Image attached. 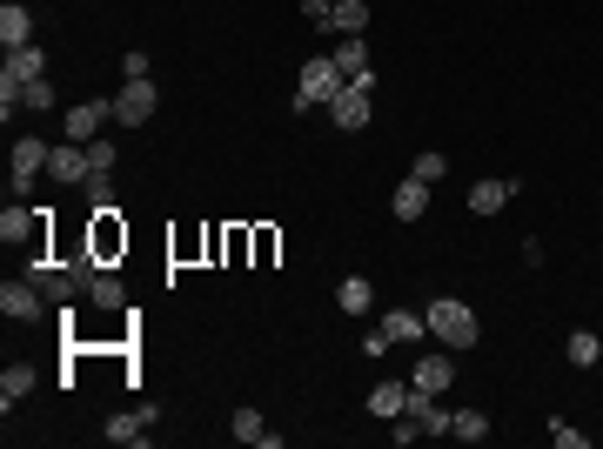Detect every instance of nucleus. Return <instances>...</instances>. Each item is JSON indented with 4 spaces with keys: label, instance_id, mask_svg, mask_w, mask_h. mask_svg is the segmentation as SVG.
Instances as JSON below:
<instances>
[{
    "label": "nucleus",
    "instance_id": "f257e3e1",
    "mask_svg": "<svg viewBox=\"0 0 603 449\" xmlns=\"http://www.w3.org/2000/svg\"><path fill=\"white\" fill-rule=\"evenodd\" d=\"M423 322H429V336L443 342V349H469V342L483 336V329H476V309L456 302V295H436V302L423 309Z\"/></svg>",
    "mask_w": 603,
    "mask_h": 449
},
{
    "label": "nucleus",
    "instance_id": "f03ea898",
    "mask_svg": "<svg viewBox=\"0 0 603 449\" xmlns=\"http://www.w3.org/2000/svg\"><path fill=\"white\" fill-rule=\"evenodd\" d=\"M342 88H349V74L335 68V54H309V61H302V81H295V114L302 108H329Z\"/></svg>",
    "mask_w": 603,
    "mask_h": 449
},
{
    "label": "nucleus",
    "instance_id": "7ed1b4c3",
    "mask_svg": "<svg viewBox=\"0 0 603 449\" xmlns=\"http://www.w3.org/2000/svg\"><path fill=\"white\" fill-rule=\"evenodd\" d=\"M47 155H54V148H47L41 135H21V141H14V155H7V202H21L27 188H34V175L47 168Z\"/></svg>",
    "mask_w": 603,
    "mask_h": 449
},
{
    "label": "nucleus",
    "instance_id": "20e7f679",
    "mask_svg": "<svg viewBox=\"0 0 603 449\" xmlns=\"http://www.w3.org/2000/svg\"><path fill=\"white\" fill-rule=\"evenodd\" d=\"M369 101H376V81H349V88L335 94L329 101V114H335V128H342V135H362V128H369Z\"/></svg>",
    "mask_w": 603,
    "mask_h": 449
},
{
    "label": "nucleus",
    "instance_id": "39448f33",
    "mask_svg": "<svg viewBox=\"0 0 603 449\" xmlns=\"http://www.w3.org/2000/svg\"><path fill=\"white\" fill-rule=\"evenodd\" d=\"M47 175L61 181V188H88L94 161H88V141H61L54 155H47Z\"/></svg>",
    "mask_w": 603,
    "mask_h": 449
},
{
    "label": "nucleus",
    "instance_id": "423d86ee",
    "mask_svg": "<svg viewBox=\"0 0 603 449\" xmlns=\"http://www.w3.org/2000/svg\"><path fill=\"white\" fill-rule=\"evenodd\" d=\"M155 81H121V101H114V121H121V128H141V121H148V114H155Z\"/></svg>",
    "mask_w": 603,
    "mask_h": 449
},
{
    "label": "nucleus",
    "instance_id": "0eeeda50",
    "mask_svg": "<svg viewBox=\"0 0 603 449\" xmlns=\"http://www.w3.org/2000/svg\"><path fill=\"white\" fill-rule=\"evenodd\" d=\"M402 416H409V423L423 429V436H443V429L456 423V409H443L436 396H423V389H409V409H402Z\"/></svg>",
    "mask_w": 603,
    "mask_h": 449
},
{
    "label": "nucleus",
    "instance_id": "6e6552de",
    "mask_svg": "<svg viewBox=\"0 0 603 449\" xmlns=\"http://www.w3.org/2000/svg\"><path fill=\"white\" fill-rule=\"evenodd\" d=\"M41 309H47V295L34 289V282H7V289H0V315H7V322H34Z\"/></svg>",
    "mask_w": 603,
    "mask_h": 449
},
{
    "label": "nucleus",
    "instance_id": "1a4fd4ad",
    "mask_svg": "<svg viewBox=\"0 0 603 449\" xmlns=\"http://www.w3.org/2000/svg\"><path fill=\"white\" fill-rule=\"evenodd\" d=\"M101 121H114V101H81V108H67V141H94Z\"/></svg>",
    "mask_w": 603,
    "mask_h": 449
},
{
    "label": "nucleus",
    "instance_id": "9d476101",
    "mask_svg": "<svg viewBox=\"0 0 603 449\" xmlns=\"http://www.w3.org/2000/svg\"><path fill=\"white\" fill-rule=\"evenodd\" d=\"M449 382H456V362H449V349H443V356H423V362H416L409 389H423V396H443Z\"/></svg>",
    "mask_w": 603,
    "mask_h": 449
},
{
    "label": "nucleus",
    "instance_id": "9b49d317",
    "mask_svg": "<svg viewBox=\"0 0 603 449\" xmlns=\"http://www.w3.org/2000/svg\"><path fill=\"white\" fill-rule=\"evenodd\" d=\"M335 309L342 315H369L376 309V282H369V275H342V282H335Z\"/></svg>",
    "mask_w": 603,
    "mask_h": 449
},
{
    "label": "nucleus",
    "instance_id": "f8f14e48",
    "mask_svg": "<svg viewBox=\"0 0 603 449\" xmlns=\"http://www.w3.org/2000/svg\"><path fill=\"white\" fill-rule=\"evenodd\" d=\"M155 416H161L155 403H141V409H128V416H114L101 436H108V443H148V423H155Z\"/></svg>",
    "mask_w": 603,
    "mask_h": 449
},
{
    "label": "nucleus",
    "instance_id": "ddd939ff",
    "mask_svg": "<svg viewBox=\"0 0 603 449\" xmlns=\"http://www.w3.org/2000/svg\"><path fill=\"white\" fill-rule=\"evenodd\" d=\"M389 208H396V222H423L429 215V181H396V195H389Z\"/></svg>",
    "mask_w": 603,
    "mask_h": 449
},
{
    "label": "nucleus",
    "instance_id": "4468645a",
    "mask_svg": "<svg viewBox=\"0 0 603 449\" xmlns=\"http://www.w3.org/2000/svg\"><path fill=\"white\" fill-rule=\"evenodd\" d=\"M335 68L349 74V81H376V74H369V41H362V34H342V41H335Z\"/></svg>",
    "mask_w": 603,
    "mask_h": 449
},
{
    "label": "nucleus",
    "instance_id": "2eb2a0df",
    "mask_svg": "<svg viewBox=\"0 0 603 449\" xmlns=\"http://www.w3.org/2000/svg\"><path fill=\"white\" fill-rule=\"evenodd\" d=\"M516 202V181H476L469 188V215H496V208Z\"/></svg>",
    "mask_w": 603,
    "mask_h": 449
},
{
    "label": "nucleus",
    "instance_id": "dca6fc26",
    "mask_svg": "<svg viewBox=\"0 0 603 449\" xmlns=\"http://www.w3.org/2000/svg\"><path fill=\"white\" fill-rule=\"evenodd\" d=\"M34 41V14H27L21 0H7L0 7V47H27Z\"/></svg>",
    "mask_w": 603,
    "mask_h": 449
},
{
    "label": "nucleus",
    "instance_id": "f3484780",
    "mask_svg": "<svg viewBox=\"0 0 603 449\" xmlns=\"http://www.w3.org/2000/svg\"><path fill=\"white\" fill-rule=\"evenodd\" d=\"M402 409H409V382H376V389H369V416L396 423Z\"/></svg>",
    "mask_w": 603,
    "mask_h": 449
},
{
    "label": "nucleus",
    "instance_id": "a211bd4d",
    "mask_svg": "<svg viewBox=\"0 0 603 449\" xmlns=\"http://www.w3.org/2000/svg\"><path fill=\"white\" fill-rule=\"evenodd\" d=\"M0 74H14V81H47V54L34 41H27V47H7V68H0Z\"/></svg>",
    "mask_w": 603,
    "mask_h": 449
},
{
    "label": "nucleus",
    "instance_id": "6ab92c4d",
    "mask_svg": "<svg viewBox=\"0 0 603 449\" xmlns=\"http://www.w3.org/2000/svg\"><path fill=\"white\" fill-rule=\"evenodd\" d=\"M27 389H34V369H27V362H7V369H0V409L14 416V403H21Z\"/></svg>",
    "mask_w": 603,
    "mask_h": 449
},
{
    "label": "nucleus",
    "instance_id": "aec40b11",
    "mask_svg": "<svg viewBox=\"0 0 603 449\" xmlns=\"http://www.w3.org/2000/svg\"><path fill=\"white\" fill-rule=\"evenodd\" d=\"M121 215V208H114ZM114 215H94V262H108L114 248H128V228L114 222Z\"/></svg>",
    "mask_w": 603,
    "mask_h": 449
},
{
    "label": "nucleus",
    "instance_id": "412c9836",
    "mask_svg": "<svg viewBox=\"0 0 603 449\" xmlns=\"http://www.w3.org/2000/svg\"><path fill=\"white\" fill-rule=\"evenodd\" d=\"M34 215H41V208H21V202H7V215H0V242H27V235H34Z\"/></svg>",
    "mask_w": 603,
    "mask_h": 449
},
{
    "label": "nucleus",
    "instance_id": "4be33fe9",
    "mask_svg": "<svg viewBox=\"0 0 603 449\" xmlns=\"http://www.w3.org/2000/svg\"><path fill=\"white\" fill-rule=\"evenodd\" d=\"M362 27H369V0H335L329 34H362Z\"/></svg>",
    "mask_w": 603,
    "mask_h": 449
},
{
    "label": "nucleus",
    "instance_id": "5701e85b",
    "mask_svg": "<svg viewBox=\"0 0 603 449\" xmlns=\"http://www.w3.org/2000/svg\"><path fill=\"white\" fill-rule=\"evenodd\" d=\"M382 329H389V342H423L429 336V322L416 309H389V322H382Z\"/></svg>",
    "mask_w": 603,
    "mask_h": 449
},
{
    "label": "nucleus",
    "instance_id": "b1692460",
    "mask_svg": "<svg viewBox=\"0 0 603 449\" xmlns=\"http://www.w3.org/2000/svg\"><path fill=\"white\" fill-rule=\"evenodd\" d=\"M449 436H456V443H483V436H490V416H483V409H456Z\"/></svg>",
    "mask_w": 603,
    "mask_h": 449
},
{
    "label": "nucleus",
    "instance_id": "393cba45",
    "mask_svg": "<svg viewBox=\"0 0 603 449\" xmlns=\"http://www.w3.org/2000/svg\"><path fill=\"white\" fill-rule=\"evenodd\" d=\"M563 356L577 362V369H597V356H603V342H597V336H590V329H577V336L563 342Z\"/></svg>",
    "mask_w": 603,
    "mask_h": 449
},
{
    "label": "nucleus",
    "instance_id": "a878e982",
    "mask_svg": "<svg viewBox=\"0 0 603 449\" xmlns=\"http://www.w3.org/2000/svg\"><path fill=\"white\" fill-rule=\"evenodd\" d=\"M228 436H242V443H262V436H268L262 409H235V416H228Z\"/></svg>",
    "mask_w": 603,
    "mask_h": 449
},
{
    "label": "nucleus",
    "instance_id": "bb28decb",
    "mask_svg": "<svg viewBox=\"0 0 603 449\" xmlns=\"http://www.w3.org/2000/svg\"><path fill=\"white\" fill-rule=\"evenodd\" d=\"M88 208L94 215H114V175H101V168L88 175Z\"/></svg>",
    "mask_w": 603,
    "mask_h": 449
},
{
    "label": "nucleus",
    "instance_id": "cd10ccee",
    "mask_svg": "<svg viewBox=\"0 0 603 449\" xmlns=\"http://www.w3.org/2000/svg\"><path fill=\"white\" fill-rule=\"evenodd\" d=\"M409 175H416V181H429V188H436V181H443V175H449V161H443V155H436V148H423V155L409 161Z\"/></svg>",
    "mask_w": 603,
    "mask_h": 449
},
{
    "label": "nucleus",
    "instance_id": "c85d7f7f",
    "mask_svg": "<svg viewBox=\"0 0 603 449\" xmlns=\"http://www.w3.org/2000/svg\"><path fill=\"white\" fill-rule=\"evenodd\" d=\"M88 295H94V302H101V309H121V302H128L114 275H94V282H88Z\"/></svg>",
    "mask_w": 603,
    "mask_h": 449
},
{
    "label": "nucleus",
    "instance_id": "c756f323",
    "mask_svg": "<svg viewBox=\"0 0 603 449\" xmlns=\"http://www.w3.org/2000/svg\"><path fill=\"white\" fill-rule=\"evenodd\" d=\"M27 114H54V88L47 81H27Z\"/></svg>",
    "mask_w": 603,
    "mask_h": 449
},
{
    "label": "nucleus",
    "instance_id": "7c9ffc66",
    "mask_svg": "<svg viewBox=\"0 0 603 449\" xmlns=\"http://www.w3.org/2000/svg\"><path fill=\"white\" fill-rule=\"evenodd\" d=\"M88 161L101 168V175H114V161H121V155H114V141H101V135H94V141H88Z\"/></svg>",
    "mask_w": 603,
    "mask_h": 449
},
{
    "label": "nucleus",
    "instance_id": "2f4dec72",
    "mask_svg": "<svg viewBox=\"0 0 603 449\" xmlns=\"http://www.w3.org/2000/svg\"><path fill=\"white\" fill-rule=\"evenodd\" d=\"M550 436H557V449H583V443H590V436H583V429H570V423H550Z\"/></svg>",
    "mask_w": 603,
    "mask_h": 449
},
{
    "label": "nucleus",
    "instance_id": "473e14b6",
    "mask_svg": "<svg viewBox=\"0 0 603 449\" xmlns=\"http://www.w3.org/2000/svg\"><path fill=\"white\" fill-rule=\"evenodd\" d=\"M389 349H396V342H389V329H369V336H362V356H389Z\"/></svg>",
    "mask_w": 603,
    "mask_h": 449
},
{
    "label": "nucleus",
    "instance_id": "72a5a7b5",
    "mask_svg": "<svg viewBox=\"0 0 603 449\" xmlns=\"http://www.w3.org/2000/svg\"><path fill=\"white\" fill-rule=\"evenodd\" d=\"M416 436H423V429L409 423V416H396V423H389V443H396V449H402V443H416Z\"/></svg>",
    "mask_w": 603,
    "mask_h": 449
},
{
    "label": "nucleus",
    "instance_id": "f704fd0d",
    "mask_svg": "<svg viewBox=\"0 0 603 449\" xmlns=\"http://www.w3.org/2000/svg\"><path fill=\"white\" fill-rule=\"evenodd\" d=\"M302 14H309L315 27H329V14H335V0H302Z\"/></svg>",
    "mask_w": 603,
    "mask_h": 449
},
{
    "label": "nucleus",
    "instance_id": "c9c22d12",
    "mask_svg": "<svg viewBox=\"0 0 603 449\" xmlns=\"http://www.w3.org/2000/svg\"><path fill=\"white\" fill-rule=\"evenodd\" d=\"M121 74L128 81H148V54H121Z\"/></svg>",
    "mask_w": 603,
    "mask_h": 449
}]
</instances>
